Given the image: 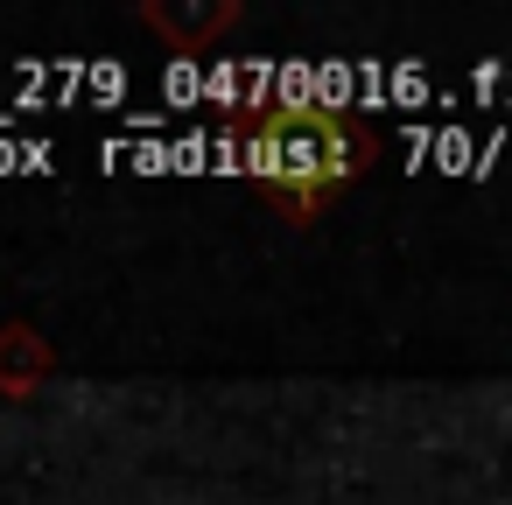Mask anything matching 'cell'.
I'll use <instances>...</instances> for the list:
<instances>
[{
    "mask_svg": "<svg viewBox=\"0 0 512 505\" xmlns=\"http://www.w3.org/2000/svg\"><path fill=\"white\" fill-rule=\"evenodd\" d=\"M0 176H22V141L0 134Z\"/></svg>",
    "mask_w": 512,
    "mask_h": 505,
    "instance_id": "cell-4",
    "label": "cell"
},
{
    "mask_svg": "<svg viewBox=\"0 0 512 505\" xmlns=\"http://www.w3.org/2000/svg\"><path fill=\"white\" fill-rule=\"evenodd\" d=\"M232 134H239L246 176H260L288 204H316L358 169V134L344 127V113H323V106H295V113L260 106V113H239Z\"/></svg>",
    "mask_w": 512,
    "mask_h": 505,
    "instance_id": "cell-1",
    "label": "cell"
},
{
    "mask_svg": "<svg viewBox=\"0 0 512 505\" xmlns=\"http://www.w3.org/2000/svg\"><path fill=\"white\" fill-rule=\"evenodd\" d=\"M85 92H92L99 106H120V99H127V71L106 57V64H92V71H85Z\"/></svg>",
    "mask_w": 512,
    "mask_h": 505,
    "instance_id": "cell-2",
    "label": "cell"
},
{
    "mask_svg": "<svg viewBox=\"0 0 512 505\" xmlns=\"http://www.w3.org/2000/svg\"><path fill=\"white\" fill-rule=\"evenodd\" d=\"M162 92H169L176 106H190V99H204V71H197L190 57H176V64H169V78H162Z\"/></svg>",
    "mask_w": 512,
    "mask_h": 505,
    "instance_id": "cell-3",
    "label": "cell"
}]
</instances>
